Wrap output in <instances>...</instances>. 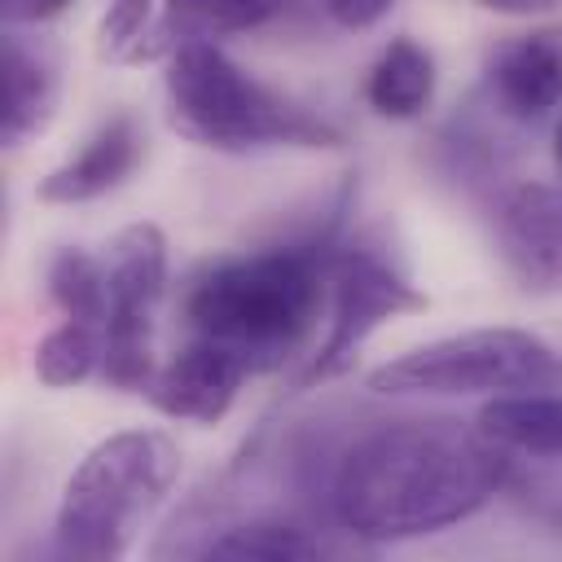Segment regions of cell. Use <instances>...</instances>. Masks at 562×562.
Instances as JSON below:
<instances>
[{
  "instance_id": "ba28073f",
  "label": "cell",
  "mask_w": 562,
  "mask_h": 562,
  "mask_svg": "<svg viewBox=\"0 0 562 562\" xmlns=\"http://www.w3.org/2000/svg\"><path fill=\"white\" fill-rule=\"evenodd\" d=\"M492 237L505 268L527 290L562 281V189L549 180H514L492 198Z\"/></svg>"
},
{
  "instance_id": "30bf717a",
  "label": "cell",
  "mask_w": 562,
  "mask_h": 562,
  "mask_svg": "<svg viewBox=\"0 0 562 562\" xmlns=\"http://www.w3.org/2000/svg\"><path fill=\"white\" fill-rule=\"evenodd\" d=\"M250 373L255 369L237 351H228L211 338H189L167 364L154 369V382L145 386V395L158 413H167L176 422L215 426L233 408V400Z\"/></svg>"
},
{
  "instance_id": "603a6c76",
  "label": "cell",
  "mask_w": 562,
  "mask_h": 562,
  "mask_svg": "<svg viewBox=\"0 0 562 562\" xmlns=\"http://www.w3.org/2000/svg\"><path fill=\"white\" fill-rule=\"evenodd\" d=\"M479 4L492 9V13H509V18H531V13H544L562 0H479Z\"/></svg>"
},
{
  "instance_id": "7a4b0ae2",
  "label": "cell",
  "mask_w": 562,
  "mask_h": 562,
  "mask_svg": "<svg viewBox=\"0 0 562 562\" xmlns=\"http://www.w3.org/2000/svg\"><path fill=\"white\" fill-rule=\"evenodd\" d=\"M342 206L347 198H338L307 237L202 263L180 299L189 338L237 351L255 373H272L307 351L329 290V250L342 233Z\"/></svg>"
},
{
  "instance_id": "3957f363",
  "label": "cell",
  "mask_w": 562,
  "mask_h": 562,
  "mask_svg": "<svg viewBox=\"0 0 562 562\" xmlns=\"http://www.w3.org/2000/svg\"><path fill=\"white\" fill-rule=\"evenodd\" d=\"M162 101L180 136L220 154L342 145L338 123L250 75L215 40H189L162 57Z\"/></svg>"
},
{
  "instance_id": "7402d4cb",
  "label": "cell",
  "mask_w": 562,
  "mask_h": 562,
  "mask_svg": "<svg viewBox=\"0 0 562 562\" xmlns=\"http://www.w3.org/2000/svg\"><path fill=\"white\" fill-rule=\"evenodd\" d=\"M70 4H75V0H0L4 26H40V22L61 18Z\"/></svg>"
},
{
  "instance_id": "2e32d148",
  "label": "cell",
  "mask_w": 562,
  "mask_h": 562,
  "mask_svg": "<svg viewBox=\"0 0 562 562\" xmlns=\"http://www.w3.org/2000/svg\"><path fill=\"white\" fill-rule=\"evenodd\" d=\"M435 83H439L435 53L426 44H417L413 35H395L373 57V66L364 75V101L378 119L408 123V119H422L430 110Z\"/></svg>"
},
{
  "instance_id": "52a82bcc",
  "label": "cell",
  "mask_w": 562,
  "mask_h": 562,
  "mask_svg": "<svg viewBox=\"0 0 562 562\" xmlns=\"http://www.w3.org/2000/svg\"><path fill=\"white\" fill-rule=\"evenodd\" d=\"M105 316H101V382L145 391L154 382V329L167 299V233L149 220L123 224L105 250Z\"/></svg>"
},
{
  "instance_id": "44dd1931",
  "label": "cell",
  "mask_w": 562,
  "mask_h": 562,
  "mask_svg": "<svg viewBox=\"0 0 562 562\" xmlns=\"http://www.w3.org/2000/svg\"><path fill=\"white\" fill-rule=\"evenodd\" d=\"M316 4H321L325 18L338 22L342 31H364V26L382 22L395 0H316Z\"/></svg>"
},
{
  "instance_id": "cb8c5ba5",
  "label": "cell",
  "mask_w": 562,
  "mask_h": 562,
  "mask_svg": "<svg viewBox=\"0 0 562 562\" xmlns=\"http://www.w3.org/2000/svg\"><path fill=\"white\" fill-rule=\"evenodd\" d=\"M553 162H558V171H562V114H558V123H553Z\"/></svg>"
},
{
  "instance_id": "d6986e66",
  "label": "cell",
  "mask_w": 562,
  "mask_h": 562,
  "mask_svg": "<svg viewBox=\"0 0 562 562\" xmlns=\"http://www.w3.org/2000/svg\"><path fill=\"white\" fill-rule=\"evenodd\" d=\"M522 514L562 531V452L558 457H509L505 452V487Z\"/></svg>"
},
{
  "instance_id": "8992f818",
  "label": "cell",
  "mask_w": 562,
  "mask_h": 562,
  "mask_svg": "<svg viewBox=\"0 0 562 562\" xmlns=\"http://www.w3.org/2000/svg\"><path fill=\"white\" fill-rule=\"evenodd\" d=\"M329 325L321 342L303 356L290 391H312L329 378H342L360 347L391 325L395 316L422 312L426 294L413 285L400 250L378 228H342L329 250V290H325Z\"/></svg>"
},
{
  "instance_id": "6da1fadb",
  "label": "cell",
  "mask_w": 562,
  "mask_h": 562,
  "mask_svg": "<svg viewBox=\"0 0 562 562\" xmlns=\"http://www.w3.org/2000/svg\"><path fill=\"white\" fill-rule=\"evenodd\" d=\"M505 487V452L448 422H395L351 439L325 487V505L351 540H417L474 518Z\"/></svg>"
},
{
  "instance_id": "4fadbf2b",
  "label": "cell",
  "mask_w": 562,
  "mask_h": 562,
  "mask_svg": "<svg viewBox=\"0 0 562 562\" xmlns=\"http://www.w3.org/2000/svg\"><path fill=\"white\" fill-rule=\"evenodd\" d=\"M57 57L18 26H4V145L40 136L57 110Z\"/></svg>"
},
{
  "instance_id": "5b68a950",
  "label": "cell",
  "mask_w": 562,
  "mask_h": 562,
  "mask_svg": "<svg viewBox=\"0 0 562 562\" xmlns=\"http://www.w3.org/2000/svg\"><path fill=\"white\" fill-rule=\"evenodd\" d=\"M562 386V351L518 325H479L400 351L369 373V391L400 400H461Z\"/></svg>"
},
{
  "instance_id": "8fae6325",
  "label": "cell",
  "mask_w": 562,
  "mask_h": 562,
  "mask_svg": "<svg viewBox=\"0 0 562 562\" xmlns=\"http://www.w3.org/2000/svg\"><path fill=\"white\" fill-rule=\"evenodd\" d=\"M145 158V127L132 110H114L110 119H101L83 145L61 158L35 189L40 202L53 206H79V202H97L105 193H114Z\"/></svg>"
},
{
  "instance_id": "ac0fdd59",
  "label": "cell",
  "mask_w": 562,
  "mask_h": 562,
  "mask_svg": "<svg viewBox=\"0 0 562 562\" xmlns=\"http://www.w3.org/2000/svg\"><path fill=\"white\" fill-rule=\"evenodd\" d=\"M48 299L57 303L61 316H75V321H88L101 329V316H105L101 255H92L83 246H57V255L48 259Z\"/></svg>"
},
{
  "instance_id": "9c48e42d",
  "label": "cell",
  "mask_w": 562,
  "mask_h": 562,
  "mask_svg": "<svg viewBox=\"0 0 562 562\" xmlns=\"http://www.w3.org/2000/svg\"><path fill=\"white\" fill-rule=\"evenodd\" d=\"M483 101L505 123H540L562 105V31L501 40L483 57Z\"/></svg>"
},
{
  "instance_id": "ffe728a7",
  "label": "cell",
  "mask_w": 562,
  "mask_h": 562,
  "mask_svg": "<svg viewBox=\"0 0 562 562\" xmlns=\"http://www.w3.org/2000/svg\"><path fill=\"white\" fill-rule=\"evenodd\" d=\"M154 22V0H110L97 22V48L110 61H132Z\"/></svg>"
},
{
  "instance_id": "9a60e30c",
  "label": "cell",
  "mask_w": 562,
  "mask_h": 562,
  "mask_svg": "<svg viewBox=\"0 0 562 562\" xmlns=\"http://www.w3.org/2000/svg\"><path fill=\"white\" fill-rule=\"evenodd\" d=\"M474 430L509 457H558L562 452V386L487 395V404L474 413Z\"/></svg>"
},
{
  "instance_id": "277c9868",
  "label": "cell",
  "mask_w": 562,
  "mask_h": 562,
  "mask_svg": "<svg viewBox=\"0 0 562 562\" xmlns=\"http://www.w3.org/2000/svg\"><path fill=\"white\" fill-rule=\"evenodd\" d=\"M180 479V448L154 426H127L97 439L70 470L57 514L53 544L75 562H114L132 549L136 531L171 496Z\"/></svg>"
},
{
  "instance_id": "e0dca14e",
  "label": "cell",
  "mask_w": 562,
  "mask_h": 562,
  "mask_svg": "<svg viewBox=\"0 0 562 562\" xmlns=\"http://www.w3.org/2000/svg\"><path fill=\"white\" fill-rule=\"evenodd\" d=\"M31 364H35V378L53 391L79 386V382L101 373V329L88 321L61 316L53 329L40 334Z\"/></svg>"
},
{
  "instance_id": "7c38bea8",
  "label": "cell",
  "mask_w": 562,
  "mask_h": 562,
  "mask_svg": "<svg viewBox=\"0 0 562 562\" xmlns=\"http://www.w3.org/2000/svg\"><path fill=\"white\" fill-rule=\"evenodd\" d=\"M285 9L290 0H162L132 61L167 57L189 40H224V35L259 31L277 22Z\"/></svg>"
},
{
  "instance_id": "5bb4252c",
  "label": "cell",
  "mask_w": 562,
  "mask_h": 562,
  "mask_svg": "<svg viewBox=\"0 0 562 562\" xmlns=\"http://www.w3.org/2000/svg\"><path fill=\"white\" fill-rule=\"evenodd\" d=\"M347 544L334 540L325 527L268 514V518H246L228 522L211 536L198 540V558H228V562H316V558H338Z\"/></svg>"
}]
</instances>
